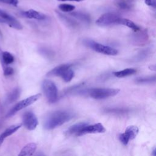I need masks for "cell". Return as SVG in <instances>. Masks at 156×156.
I'll list each match as a JSON object with an SVG mask.
<instances>
[{
  "mask_svg": "<svg viewBox=\"0 0 156 156\" xmlns=\"http://www.w3.org/2000/svg\"><path fill=\"white\" fill-rule=\"evenodd\" d=\"M87 124V122H79L71 126L66 132V134L67 135H75L78 136L79 132L82 129V128Z\"/></svg>",
  "mask_w": 156,
  "mask_h": 156,
  "instance_id": "ac0fdd59",
  "label": "cell"
},
{
  "mask_svg": "<svg viewBox=\"0 0 156 156\" xmlns=\"http://www.w3.org/2000/svg\"><path fill=\"white\" fill-rule=\"evenodd\" d=\"M38 123V119L33 112L28 111L24 113L23 124L27 129L29 130H34L37 127Z\"/></svg>",
  "mask_w": 156,
  "mask_h": 156,
  "instance_id": "ba28073f",
  "label": "cell"
},
{
  "mask_svg": "<svg viewBox=\"0 0 156 156\" xmlns=\"http://www.w3.org/2000/svg\"><path fill=\"white\" fill-rule=\"evenodd\" d=\"M132 35V41L135 45H143L145 44L148 40V35L146 30L141 31L140 29Z\"/></svg>",
  "mask_w": 156,
  "mask_h": 156,
  "instance_id": "30bf717a",
  "label": "cell"
},
{
  "mask_svg": "<svg viewBox=\"0 0 156 156\" xmlns=\"http://www.w3.org/2000/svg\"><path fill=\"white\" fill-rule=\"evenodd\" d=\"M56 13L60 18V20L68 27H71L72 29H77L79 27V23L74 20L73 18L69 17L65 15H63V13H60V12H57Z\"/></svg>",
  "mask_w": 156,
  "mask_h": 156,
  "instance_id": "7c38bea8",
  "label": "cell"
},
{
  "mask_svg": "<svg viewBox=\"0 0 156 156\" xmlns=\"http://www.w3.org/2000/svg\"><path fill=\"white\" fill-rule=\"evenodd\" d=\"M152 155H153V156H156V155H155V149H154V150L152 151Z\"/></svg>",
  "mask_w": 156,
  "mask_h": 156,
  "instance_id": "d6a6232c",
  "label": "cell"
},
{
  "mask_svg": "<svg viewBox=\"0 0 156 156\" xmlns=\"http://www.w3.org/2000/svg\"><path fill=\"white\" fill-rule=\"evenodd\" d=\"M40 51L41 52L42 54L44 55H45L46 54H47L46 57H52V52L51 51H50L49 50H48V49H46L45 48H41Z\"/></svg>",
  "mask_w": 156,
  "mask_h": 156,
  "instance_id": "f1b7e54d",
  "label": "cell"
},
{
  "mask_svg": "<svg viewBox=\"0 0 156 156\" xmlns=\"http://www.w3.org/2000/svg\"><path fill=\"white\" fill-rule=\"evenodd\" d=\"M58 1H76V2H80L85 0H57Z\"/></svg>",
  "mask_w": 156,
  "mask_h": 156,
  "instance_id": "4dcf8cb0",
  "label": "cell"
},
{
  "mask_svg": "<svg viewBox=\"0 0 156 156\" xmlns=\"http://www.w3.org/2000/svg\"><path fill=\"white\" fill-rule=\"evenodd\" d=\"M72 65L69 63H65L60 65H58L49 71H48L46 74V76L48 77H52V76H60L61 77L62 74L69 68L71 67Z\"/></svg>",
  "mask_w": 156,
  "mask_h": 156,
  "instance_id": "8fae6325",
  "label": "cell"
},
{
  "mask_svg": "<svg viewBox=\"0 0 156 156\" xmlns=\"http://www.w3.org/2000/svg\"><path fill=\"white\" fill-rule=\"evenodd\" d=\"M139 132L138 128L135 126H130L127 127L123 133H121L119 136V141L124 145H127L129 141L134 139L138 135Z\"/></svg>",
  "mask_w": 156,
  "mask_h": 156,
  "instance_id": "52a82bcc",
  "label": "cell"
},
{
  "mask_svg": "<svg viewBox=\"0 0 156 156\" xmlns=\"http://www.w3.org/2000/svg\"><path fill=\"white\" fill-rule=\"evenodd\" d=\"M22 124H15L10 126L7 129H6L1 135H0V146L4 142V140L7 137L9 136L10 135L14 133L15 132H16L21 127Z\"/></svg>",
  "mask_w": 156,
  "mask_h": 156,
  "instance_id": "5bb4252c",
  "label": "cell"
},
{
  "mask_svg": "<svg viewBox=\"0 0 156 156\" xmlns=\"http://www.w3.org/2000/svg\"><path fill=\"white\" fill-rule=\"evenodd\" d=\"M43 93L49 103H54L58 99V90L55 84L50 80H44L42 83Z\"/></svg>",
  "mask_w": 156,
  "mask_h": 156,
  "instance_id": "277c9868",
  "label": "cell"
},
{
  "mask_svg": "<svg viewBox=\"0 0 156 156\" xmlns=\"http://www.w3.org/2000/svg\"><path fill=\"white\" fill-rule=\"evenodd\" d=\"M155 82V76L140 77L135 79V82L139 84H146L151 83Z\"/></svg>",
  "mask_w": 156,
  "mask_h": 156,
  "instance_id": "7402d4cb",
  "label": "cell"
},
{
  "mask_svg": "<svg viewBox=\"0 0 156 156\" xmlns=\"http://www.w3.org/2000/svg\"><path fill=\"white\" fill-rule=\"evenodd\" d=\"M58 7L62 12H71L75 9L74 5L69 4H61Z\"/></svg>",
  "mask_w": 156,
  "mask_h": 156,
  "instance_id": "d4e9b609",
  "label": "cell"
},
{
  "mask_svg": "<svg viewBox=\"0 0 156 156\" xmlns=\"http://www.w3.org/2000/svg\"><path fill=\"white\" fill-rule=\"evenodd\" d=\"M74 118V114L67 110H58L51 113L44 122V127L51 130L59 127Z\"/></svg>",
  "mask_w": 156,
  "mask_h": 156,
  "instance_id": "6da1fadb",
  "label": "cell"
},
{
  "mask_svg": "<svg viewBox=\"0 0 156 156\" xmlns=\"http://www.w3.org/2000/svg\"><path fill=\"white\" fill-rule=\"evenodd\" d=\"M105 112L108 113H125L127 112V109L124 108H108L105 110Z\"/></svg>",
  "mask_w": 156,
  "mask_h": 156,
  "instance_id": "484cf974",
  "label": "cell"
},
{
  "mask_svg": "<svg viewBox=\"0 0 156 156\" xmlns=\"http://www.w3.org/2000/svg\"><path fill=\"white\" fill-rule=\"evenodd\" d=\"M105 132V129L101 123H96L94 124H86L80 130L78 136L83 135L87 133H104Z\"/></svg>",
  "mask_w": 156,
  "mask_h": 156,
  "instance_id": "9c48e42d",
  "label": "cell"
},
{
  "mask_svg": "<svg viewBox=\"0 0 156 156\" xmlns=\"http://www.w3.org/2000/svg\"><path fill=\"white\" fill-rule=\"evenodd\" d=\"M37 149V145L34 143H30L23 147L18 156H32Z\"/></svg>",
  "mask_w": 156,
  "mask_h": 156,
  "instance_id": "2e32d148",
  "label": "cell"
},
{
  "mask_svg": "<svg viewBox=\"0 0 156 156\" xmlns=\"http://www.w3.org/2000/svg\"><path fill=\"white\" fill-rule=\"evenodd\" d=\"M20 93H21V91H20V89L19 88H15L8 95L7 101L9 103H12V102H15L20 97Z\"/></svg>",
  "mask_w": 156,
  "mask_h": 156,
  "instance_id": "44dd1931",
  "label": "cell"
},
{
  "mask_svg": "<svg viewBox=\"0 0 156 156\" xmlns=\"http://www.w3.org/2000/svg\"><path fill=\"white\" fill-rule=\"evenodd\" d=\"M1 57L2 58V61L5 65L11 64L14 61V57L7 51L2 52Z\"/></svg>",
  "mask_w": 156,
  "mask_h": 156,
  "instance_id": "603a6c76",
  "label": "cell"
},
{
  "mask_svg": "<svg viewBox=\"0 0 156 156\" xmlns=\"http://www.w3.org/2000/svg\"><path fill=\"white\" fill-rule=\"evenodd\" d=\"M35 156H45L43 153L41 152H40V153H38Z\"/></svg>",
  "mask_w": 156,
  "mask_h": 156,
  "instance_id": "1f68e13d",
  "label": "cell"
},
{
  "mask_svg": "<svg viewBox=\"0 0 156 156\" xmlns=\"http://www.w3.org/2000/svg\"><path fill=\"white\" fill-rule=\"evenodd\" d=\"M70 15L74 18L85 24H88L91 21L90 16L88 13L83 12H71Z\"/></svg>",
  "mask_w": 156,
  "mask_h": 156,
  "instance_id": "e0dca14e",
  "label": "cell"
},
{
  "mask_svg": "<svg viewBox=\"0 0 156 156\" xmlns=\"http://www.w3.org/2000/svg\"><path fill=\"white\" fill-rule=\"evenodd\" d=\"M119 89L110 88H92L88 89L76 90L75 91L79 94L89 96L95 99H104L116 95Z\"/></svg>",
  "mask_w": 156,
  "mask_h": 156,
  "instance_id": "7a4b0ae2",
  "label": "cell"
},
{
  "mask_svg": "<svg viewBox=\"0 0 156 156\" xmlns=\"http://www.w3.org/2000/svg\"><path fill=\"white\" fill-rule=\"evenodd\" d=\"M40 96L41 94H36L20 101L9 112L8 114L7 115V116L10 117L14 115L18 111L29 106L30 105L32 104L35 101H37L40 98Z\"/></svg>",
  "mask_w": 156,
  "mask_h": 156,
  "instance_id": "8992f818",
  "label": "cell"
},
{
  "mask_svg": "<svg viewBox=\"0 0 156 156\" xmlns=\"http://www.w3.org/2000/svg\"><path fill=\"white\" fill-rule=\"evenodd\" d=\"M144 2L146 5L152 7L154 8L155 7L156 5V1L155 0H144Z\"/></svg>",
  "mask_w": 156,
  "mask_h": 156,
  "instance_id": "f546056e",
  "label": "cell"
},
{
  "mask_svg": "<svg viewBox=\"0 0 156 156\" xmlns=\"http://www.w3.org/2000/svg\"><path fill=\"white\" fill-rule=\"evenodd\" d=\"M121 17L115 13L107 12L102 14L96 21V24L99 26H108L119 24Z\"/></svg>",
  "mask_w": 156,
  "mask_h": 156,
  "instance_id": "5b68a950",
  "label": "cell"
},
{
  "mask_svg": "<svg viewBox=\"0 0 156 156\" xmlns=\"http://www.w3.org/2000/svg\"><path fill=\"white\" fill-rule=\"evenodd\" d=\"M14 73V70L12 67L5 66L4 68V74L5 76H10L12 75Z\"/></svg>",
  "mask_w": 156,
  "mask_h": 156,
  "instance_id": "4316f807",
  "label": "cell"
},
{
  "mask_svg": "<svg viewBox=\"0 0 156 156\" xmlns=\"http://www.w3.org/2000/svg\"><path fill=\"white\" fill-rule=\"evenodd\" d=\"M2 10H1V9H0V15H1V13H2Z\"/></svg>",
  "mask_w": 156,
  "mask_h": 156,
  "instance_id": "836d02e7",
  "label": "cell"
},
{
  "mask_svg": "<svg viewBox=\"0 0 156 156\" xmlns=\"http://www.w3.org/2000/svg\"><path fill=\"white\" fill-rule=\"evenodd\" d=\"M115 5L121 10H131L135 4V0H115Z\"/></svg>",
  "mask_w": 156,
  "mask_h": 156,
  "instance_id": "9a60e30c",
  "label": "cell"
},
{
  "mask_svg": "<svg viewBox=\"0 0 156 156\" xmlns=\"http://www.w3.org/2000/svg\"><path fill=\"white\" fill-rule=\"evenodd\" d=\"M136 73V69L135 68H126L122 70H120L118 71H115L113 73V75L118 78H122L127 76H129L133 75Z\"/></svg>",
  "mask_w": 156,
  "mask_h": 156,
  "instance_id": "d6986e66",
  "label": "cell"
},
{
  "mask_svg": "<svg viewBox=\"0 0 156 156\" xmlns=\"http://www.w3.org/2000/svg\"><path fill=\"white\" fill-rule=\"evenodd\" d=\"M23 15L26 18L37 20H44L46 18V16L44 14L33 9H29L23 12Z\"/></svg>",
  "mask_w": 156,
  "mask_h": 156,
  "instance_id": "4fadbf2b",
  "label": "cell"
},
{
  "mask_svg": "<svg viewBox=\"0 0 156 156\" xmlns=\"http://www.w3.org/2000/svg\"><path fill=\"white\" fill-rule=\"evenodd\" d=\"M0 2L13 6H16L18 4V0H0Z\"/></svg>",
  "mask_w": 156,
  "mask_h": 156,
  "instance_id": "83f0119b",
  "label": "cell"
},
{
  "mask_svg": "<svg viewBox=\"0 0 156 156\" xmlns=\"http://www.w3.org/2000/svg\"><path fill=\"white\" fill-rule=\"evenodd\" d=\"M74 76V71L70 68L68 69L61 76V77L63 79V80L65 82H70Z\"/></svg>",
  "mask_w": 156,
  "mask_h": 156,
  "instance_id": "cb8c5ba5",
  "label": "cell"
},
{
  "mask_svg": "<svg viewBox=\"0 0 156 156\" xmlns=\"http://www.w3.org/2000/svg\"><path fill=\"white\" fill-rule=\"evenodd\" d=\"M119 24H122V25L126 26L128 27L129 28L131 29L133 32H136L140 29V27L136 24H135L133 21H132L131 20H129V19H126V18H121Z\"/></svg>",
  "mask_w": 156,
  "mask_h": 156,
  "instance_id": "ffe728a7",
  "label": "cell"
},
{
  "mask_svg": "<svg viewBox=\"0 0 156 156\" xmlns=\"http://www.w3.org/2000/svg\"><path fill=\"white\" fill-rule=\"evenodd\" d=\"M83 43L85 45L94 50V51L104 55H116L118 52V50L112 47L97 43L91 40L86 39L83 40Z\"/></svg>",
  "mask_w": 156,
  "mask_h": 156,
  "instance_id": "3957f363",
  "label": "cell"
}]
</instances>
